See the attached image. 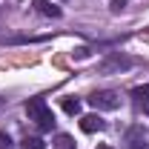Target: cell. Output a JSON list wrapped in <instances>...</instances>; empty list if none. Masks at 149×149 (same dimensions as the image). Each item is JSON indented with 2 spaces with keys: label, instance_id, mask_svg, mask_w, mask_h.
Masks as SVG:
<instances>
[{
  "label": "cell",
  "instance_id": "1",
  "mask_svg": "<svg viewBox=\"0 0 149 149\" xmlns=\"http://www.w3.org/2000/svg\"><path fill=\"white\" fill-rule=\"evenodd\" d=\"M89 106H95V109H118L120 106V97L115 92H95L89 97Z\"/></svg>",
  "mask_w": 149,
  "mask_h": 149
},
{
  "label": "cell",
  "instance_id": "2",
  "mask_svg": "<svg viewBox=\"0 0 149 149\" xmlns=\"http://www.w3.org/2000/svg\"><path fill=\"white\" fill-rule=\"evenodd\" d=\"M129 66H132V60H129V57L112 55L109 60H103V63H100L97 69H100V72H103V74H109V72H123V69H129Z\"/></svg>",
  "mask_w": 149,
  "mask_h": 149
},
{
  "label": "cell",
  "instance_id": "3",
  "mask_svg": "<svg viewBox=\"0 0 149 149\" xmlns=\"http://www.w3.org/2000/svg\"><path fill=\"white\" fill-rule=\"evenodd\" d=\"M126 141H129V149H149V138L143 126H132L126 132Z\"/></svg>",
  "mask_w": 149,
  "mask_h": 149
},
{
  "label": "cell",
  "instance_id": "4",
  "mask_svg": "<svg viewBox=\"0 0 149 149\" xmlns=\"http://www.w3.org/2000/svg\"><path fill=\"white\" fill-rule=\"evenodd\" d=\"M46 112H49V106H46L43 97H32V100L26 103V115H29V120H35V123L46 115Z\"/></svg>",
  "mask_w": 149,
  "mask_h": 149
},
{
  "label": "cell",
  "instance_id": "5",
  "mask_svg": "<svg viewBox=\"0 0 149 149\" xmlns=\"http://www.w3.org/2000/svg\"><path fill=\"white\" fill-rule=\"evenodd\" d=\"M103 126H106V123H103V118H100V115H83V118H80V129L86 132V135L100 132Z\"/></svg>",
  "mask_w": 149,
  "mask_h": 149
},
{
  "label": "cell",
  "instance_id": "6",
  "mask_svg": "<svg viewBox=\"0 0 149 149\" xmlns=\"http://www.w3.org/2000/svg\"><path fill=\"white\" fill-rule=\"evenodd\" d=\"M35 6H37V12L46 15V17H60V9L55 3H49V0H35Z\"/></svg>",
  "mask_w": 149,
  "mask_h": 149
},
{
  "label": "cell",
  "instance_id": "7",
  "mask_svg": "<svg viewBox=\"0 0 149 149\" xmlns=\"http://www.w3.org/2000/svg\"><path fill=\"white\" fill-rule=\"evenodd\" d=\"M80 109H83V103H80V100H77V97H63V112H66V115H80Z\"/></svg>",
  "mask_w": 149,
  "mask_h": 149
},
{
  "label": "cell",
  "instance_id": "8",
  "mask_svg": "<svg viewBox=\"0 0 149 149\" xmlns=\"http://www.w3.org/2000/svg\"><path fill=\"white\" fill-rule=\"evenodd\" d=\"M52 149H74V138L60 132V135L55 138V143H52Z\"/></svg>",
  "mask_w": 149,
  "mask_h": 149
},
{
  "label": "cell",
  "instance_id": "9",
  "mask_svg": "<svg viewBox=\"0 0 149 149\" xmlns=\"http://www.w3.org/2000/svg\"><path fill=\"white\" fill-rule=\"evenodd\" d=\"M20 149H46V143L40 141V138H23V143H20Z\"/></svg>",
  "mask_w": 149,
  "mask_h": 149
},
{
  "label": "cell",
  "instance_id": "10",
  "mask_svg": "<svg viewBox=\"0 0 149 149\" xmlns=\"http://www.w3.org/2000/svg\"><path fill=\"white\" fill-rule=\"evenodd\" d=\"M132 95H135L138 100H149V86H135V89H132Z\"/></svg>",
  "mask_w": 149,
  "mask_h": 149
},
{
  "label": "cell",
  "instance_id": "11",
  "mask_svg": "<svg viewBox=\"0 0 149 149\" xmlns=\"http://www.w3.org/2000/svg\"><path fill=\"white\" fill-rule=\"evenodd\" d=\"M109 9L112 12H123L126 9V0H109Z\"/></svg>",
  "mask_w": 149,
  "mask_h": 149
},
{
  "label": "cell",
  "instance_id": "12",
  "mask_svg": "<svg viewBox=\"0 0 149 149\" xmlns=\"http://www.w3.org/2000/svg\"><path fill=\"white\" fill-rule=\"evenodd\" d=\"M9 146H12V138L6 132H0V149H9Z\"/></svg>",
  "mask_w": 149,
  "mask_h": 149
},
{
  "label": "cell",
  "instance_id": "13",
  "mask_svg": "<svg viewBox=\"0 0 149 149\" xmlns=\"http://www.w3.org/2000/svg\"><path fill=\"white\" fill-rule=\"evenodd\" d=\"M143 112H146V115H149V100H143Z\"/></svg>",
  "mask_w": 149,
  "mask_h": 149
},
{
  "label": "cell",
  "instance_id": "14",
  "mask_svg": "<svg viewBox=\"0 0 149 149\" xmlns=\"http://www.w3.org/2000/svg\"><path fill=\"white\" fill-rule=\"evenodd\" d=\"M97 149H112V146H106V143H97Z\"/></svg>",
  "mask_w": 149,
  "mask_h": 149
}]
</instances>
